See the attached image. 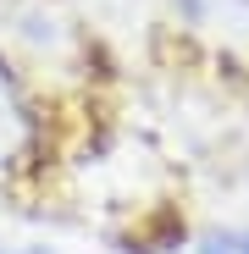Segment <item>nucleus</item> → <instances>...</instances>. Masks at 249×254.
Returning <instances> with one entry per match:
<instances>
[{
    "mask_svg": "<svg viewBox=\"0 0 249 254\" xmlns=\"http://www.w3.org/2000/svg\"><path fill=\"white\" fill-rule=\"evenodd\" d=\"M45 138H50V116L33 77L11 56H0V188L28 177L45 160Z\"/></svg>",
    "mask_w": 249,
    "mask_h": 254,
    "instance_id": "nucleus-1",
    "label": "nucleus"
},
{
    "mask_svg": "<svg viewBox=\"0 0 249 254\" xmlns=\"http://www.w3.org/2000/svg\"><path fill=\"white\" fill-rule=\"evenodd\" d=\"M194 254H249V221L199 232V238H194Z\"/></svg>",
    "mask_w": 249,
    "mask_h": 254,
    "instance_id": "nucleus-2",
    "label": "nucleus"
},
{
    "mask_svg": "<svg viewBox=\"0 0 249 254\" xmlns=\"http://www.w3.org/2000/svg\"><path fill=\"white\" fill-rule=\"evenodd\" d=\"M0 254H67V249H56V243H39V238H28V243H0Z\"/></svg>",
    "mask_w": 249,
    "mask_h": 254,
    "instance_id": "nucleus-3",
    "label": "nucleus"
}]
</instances>
